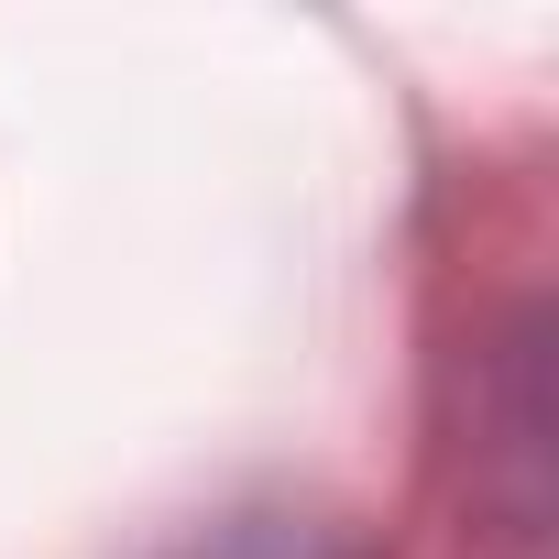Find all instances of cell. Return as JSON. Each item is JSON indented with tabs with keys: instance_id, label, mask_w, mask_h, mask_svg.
<instances>
[{
	"instance_id": "6da1fadb",
	"label": "cell",
	"mask_w": 559,
	"mask_h": 559,
	"mask_svg": "<svg viewBox=\"0 0 559 559\" xmlns=\"http://www.w3.org/2000/svg\"><path fill=\"white\" fill-rule=\"evenodd\" d=\"M165 559H362L341 526H319V515H219V526H198V537H176Z\"/></svg>"
}]
</instances>
